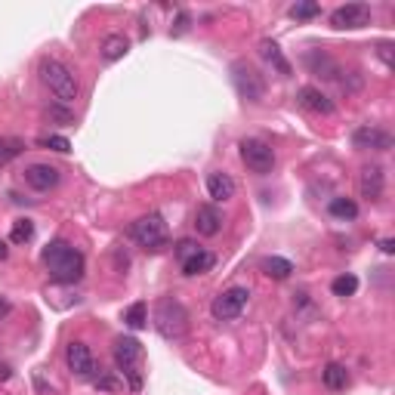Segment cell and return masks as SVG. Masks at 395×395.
I'll use <instances>...</instances> for the list:
<instances>
[{
  "instance_id": "cell-36",
  "label": "cell",
  "mask_w": 395,
  "mask_h": 395,
  "mask_svg": "<svg viewBox=\"0 0 395 395\" xmlns=\"http://www.w3.org/2000/svg\"><path fill=\"white\" fill-rule=\"evenodd\" d=\"M380 250H383V253H395V241H392V238H383V241H380Z\"/></svg>"
},
{
  "instance_id": "cell-10",
  "label": "cell",
  "mask_w": 395,
  "mask_h": 395,
  "mask_svg": "<svg viewBox=\"0 0 395 395\" xmlns=\"http://www.w3.org/2000/svg\"><path fill=\"white\" fill-rule=\"evenodd\" d=\"M65 361H68V371L74 374V377L90 380L93 374H96V359H93L90 346L83 340H71L68 343V349H65Z\"/></svg>"
},
{
  "instance_id": "cell-37",
  "label": "cell",
  "mask_w": 395,
  "mask_h": 395,
  "mask_svg": "<svg viewBox=\"0 0 395 395\" xmlns=\"http://www.w3.org/2000/svg\"><path fill=\"white\" fill-rule=\"evenodd\" d=\"M0 380H9V368H6V364H0Z\"/></svg>"
},
{
  "instance_id": "cell-7",
  "label": "cell",
  "mask_w": 395,
  "mask_h": 395,
  "mask_svg": "<svg viewBox=\"0 0 395 395\" xmlns=\"http://www.w3.org/2000/svg\"><path fill=\"white\" fill-rule=\"evenodd\" d=\"M238 148H241V161L250 173L266 176L275 170V152H272L269 143H262V139H241Z\"/></svg>"
},
{
  "instance_id": "cell-35",
  "label": "cell",
  "mask_w": 395,
  "mask_h": 395,
  "mask_svg": "<svg viewBox=\"0 0 395 395\" xmlns=\"http://www.w3.org/2000/svg\"><path fill=\"white\" fill-rule=\"evenodd\" d=\"M9 312H13V303H9L6 297H0V318H6Z\"/></svg>"
},
{
  "instance_id": "cell-23",
  "label": "cell",
  "mask_w": 395,
  "mask_h": 395,
  "mask_svg": "<svg viewBox=\"0 0 395 395\" xmlns=\"http://www.w3.org/2000/svg\"><path fill=\"white\" fill-rule=\"evenodd\" d=\"M331 216H337V220H355V216H359V204H355L352 198H334Z\"/></svg>"
},
{
  "instance_id": "cell-3",
  "label": "cell",
  "mask_w": 395,
  "mask_h": 395,
  "mask_svg": "<svg viewBox=\"0 0 395 395\" xmlns=\"http://www.w3.org/2000/svg\"><path fill=\"white\" fill-rule=\"evenodd\" d=\"M143 359H145V352L136 337H118L115 340V364L133 392L143 389Z\"/></svg>"
},
{
  "instance_id": "cell-19",
  "label": "cell",
  "mask_w": 395,
  "mask_h": 395,
  "mask_svg": "<svg viewBox=\"0 0 395 395\" xmlns=\"http://www.w3.org/2000/svg\"><path fill=\"white\" fill-rule=\"evenodd\" d=\"M216 266V257L210 250H198V253H192L189 260H183V272L189 278H195V275H204V272H210Z\"/></svg>"
},
{
  "instance_id": "cell-1",
  "label": "cell",
  "mask_w": 395,
  "mask_h": 395,
  "mask_svg": "<svg viewBox=\"0 0 395 395\" xmlns=\"http://www.w3.org/2000/svg\"><path fill=\"white\" fill-rule=\"evenodd\" d=\"M41 260L56 284H74V281L83 278V253L74 250L68 241H50Z\"/></svg>"
},
{
  "instance_id": "cell-6",
  "label": "cell",
  "mask_w": 395,
  "mask_h": 395,
  "mask_svg": "<svg viewBox=\"0 0 395 395\" xmlns=\"http://www.w3.org/2000/svg\"><path fill=\"white\" fill-rule=\"evenodd\" d=\"M232 83L244 102H262V96H266V81H262V74L247 62L232 65Z\"/></svg>"
},
{
  "instance_id": "cell-26",
  "label": "cell",
  "mask_w": 395,
  "mask_h": 395,
  "mask_svg": "<svg viewBox=\"0 0 395 395\" xmlns=\"http://www.w3.org/2000/svg\"><path fill=\"white\" fill-rule=\"evenodd\" d=\"M22 152H25V143H22V139H16V136L0 139V164L13 161V158H19Z\"/></svg>"
},
{
  "instance_id": "cell-15",
  "label": "cell",
  "mask_w": 395,
  "mask_h": 395,
  "mask_svg": "<svg viewBox=\"0 0 395 395\" xmlns=\"http://www.w3.org/2000/svg\"><path fill=\"white\" fill-rule=\"evenodd\" d=\"M297 102L306 111H315V115H334V99H327L318 87H303L297 93Z\"/></svg>"
},
{
  "instance_id": "cell-16",
  "label": "cell",
  "mask_w": 395,
  "mask_h": 395,
  "mask_svg": "<svg viewBox=\"0 0 395 395\" xmlns=\"http://www.w3.org/2000/svg\"><path fill=\"white\" fill-rule=\"evenodd\" d=\"M207 192H210V198L216 204H222V201H229V198H235V180L229 173L216 170V173L207 176Z\"/></svg>"
},
{
  "instance_id": "cell-12",
  "label": "cell",
  "mask_w": 395,
  "mask_h": 395,
  "mask_svg": "<svg viewBox=\"0 0 395 395\" xmlns=\"http://www.w3.org/2000/svg\"><path fill=\"white\" fill-rule=\"evenodd\" d=\"M359 192L368 201H380L383 198V192H386V173H383L380 164H368L359 173Z\"/></svg>"
},
{
  "instance_id": "cell-29",
  "label": "cell",
  "mask_w": 395,
  "mask_h": 395,
  "mask_svg": "<svg viewBox=\"0 0 395 395\" xmlns=\"http://www.w3.org/2000/svg\"><path fill=\"white\" fill-rule=\"evenodd\" d=\"M43 118L46 120H56V124H74V111H68L59 102V106H50V108H43Z\"/></svg>"
},
{
  "instance_id": "cell-34",
  "label": "cell",
  "mask_w": 395,
  "mask_h": 395,
  "mask_svg": "<svg viewBox=\"0 0 395 395\" xmlns=\"http://www.w3.org/2000/svg\"><path fill=\"white\" fill-rule=\"evenodd\" d=\"M377 50H380V59H383V65H386V68H392V43H386V41H383V43L377 46Z\"/></svg>"
},
{
  "instance_id": "cell-31",
  "label": "cell",
  "mask_w": 395,
  "mask_h": 395,
  "mask_svg": "<svg viewBox=\"0 0 395 395\" xmlns=\"http://www.w3.org/2000/svg\"><path fill=\"white\" fill-rule=\"evenodd\" d=\"M318 13H322L318 4H294L290 6V19H315Z\"/></svg>"
},
{
  "instance_id": "cell-2",
  "label": "cell",
  "mask_w": 395,
  "mask_h": 395,
  "mask_svg": "<svg viewBox=\"0 0 395 395\" xmlns=\"http://www.w3.org/2000/svg\"><path fill=\"white\" fill-rule=\"evenodd\" d=\"M37 74H41L43 87L50 90L62 106H71V102L81 96V83H78V78H74V71L65 62L53 59V56H43L41 65H37Z\"/></svg>"
},
{
  "instance_id": "cell-9",
  "label": "cell",
  "mask_w": 395,
  "mask_h": 395,
  "mask_svg": "<svg viewBox=\"0 0 395 395\" xmlns=\"http://www.w3.org/2000/svg\"><path fill=\"white\" fill-rule=\"evenodd\" d=\"M392 133L383 127H374V124H364L352 133V145L361 148V152H389L392 148Z\"/></svg>"
},
{
  "instance_id": "cell-18",
  "label": "cell",
  "mask_w": 395,
  "mask_h": 395,
  "mask_svg": "<svg viewBox=\"0 0 395 395\" xmlns=\"http://www.w3.org/2000/svg\"><path fill=\"white\" fill-rule=\"evenodd\" d=\"M127 50H130V41L124 34H106V37H102V59H106V62L124 59Z\"/></svg>"
},
{
  "instance_id": "cell-24",
  "label": "cell",
  "mask_w": 395,
  "mask_h": 395,
  "mask_svg": "<svg viewBox=\"0 0 395 395\" xmlns=\"http://www.w3.org/2000/svg\"><path fill=\"white\" fill-rule=\"evenodd\" d=\"M124 322H127L130 331H143L145 322H148V312H145V303H143V299L127 309V312H124Z\"/></svg>"
},
{
  "instance_id": "cell-21",
  "label": "cell",
  "mask_w": 395,
  "mask_h": 395,
  "mask_svg": "<svg viewBox=\"0 0 395 395\" xmlns=\"http://www.w3.org/2000/svg\"><path fill=\"white\" fill-rule=\"evenodd\" d=\"M322 380H324V386H327V389L340 392V389H346V386H349V371H346L343 364L331 361V364H327V368L322 371Z\"/></svg>"
},
{
  "instance_id": "cell-20",
  "label": "cell",
  "mask_w": 395,
  "mask_h": 395,
  "mask_svg": "<svg viewBox=\"0 0 395 395\" xmlns=\"http://www.w3.org/2000/svg\"><path fill=\"white\" fill-rule=\"evenodd\" d=\"M306 65L312 68V74H318V78H327V81H340V68L331 62V56H318V53H309L306 56Z\"/></svg>"
},
{
  "instance_id": "cell-30",
  "label": "cell",
  "mask_w": 395,
  "mask_h": 395,
  "mask_svg": "<svg viewBox=\"0 0 395 395\" xmlns=\"http://www.w3.org/2000/svg\"><path fill=\"white\" fill-rule=\"evenodd\" d=\"M93 386L102 389V392H115L124 386V380H118L115 374H99V377H93Z\"/></svg>"
},
{
  "instance_id": "cell-33",
  "label": "cell",
  "mask_w": 395,
  "mask_h": 395,
  "mask_svg": "<svg viewBox=\"0 0 395 395\" xmlns=\"http://www.w3.org/2000/svg\"><path fill=\"white\" fill-rule=\"evenodd\" d=\"M189 22H192L189 13H180V16H176V28H170V34H176V37L185 34V31H189Z\"/></svg>"
},
{
  "instance_id": "cell-8",
  "label": "cell",
  "mask_w": 395,
  "mask_h": 395,
  "mask_svg": "<svg viewBox=\"0 0 395 395\" xmlns=\"http://www.w3.org/2000/svg\"><path fill=\"white\" fill-rule=\"evenodd\" d=\"M247 299H250L247 287H229V290H222L220 297H213L210 315L216 322H235V318H241V312L247 309Z\"/></svg>"
},
{
  "instance_id": "cell-5",
  "label": "cell",
  "mask_w": 395,
  "mask_h": 395,
  "mask_svg": "<svg viewBox=\"0 0 395 395\" xmlns=\"http://www.w3.org/2000/svg\"><path fill=\"white\" fill-rule=\"evenodd\" d=\"M130 238H133L139 247H145V250H161L167 244V222L158 213L139 216V220L130 225Z\"/></svg>"
},
{
  "instance_id": "cell-17",
  "label": "cell",
  "mask_w": 395,
  "mask_h": 395,
  "mask_svg": "<svg viewBox=\"0 0 395 395\" xmlns=\"http://www.w3.org/2000/svg\"><path fill=\"white\" fill-rule=\"evenodd\" d=\"M260 56H262V59H266L278 74H284V78H287L290 71H294V68H290V62L284 59V53H281V46H278L275 41H269V37H266V41H260Z\"/></svg>"
},
{
  "instance_id": "cell-38",
  "label": "cell",
  "mask_w": 395,
  "mask_h": 395,
  "mask_svg": "<svg viewBox=\"0 0 395 395\" xmlns=\"http://www.w3.org/2000/svg\"><path fill=\"white\" fill-rule=\"evenodd\" d=\"M6 253H9V247H6V241H0V260H6Z\"/></svg>"
},
{
  "instance_id": "cell-22",
  "label": "cell",
  "mask_w": 395,
  "mask_h": 395,
  "mask_svg": "<svg viewBox=\"0 0 395 395\" xmlns=\"http://www.w3.org/2000/svg\"><path fill=\"white\" fill-rule=\"evenodd\" d=\"M262 272L275 281H284V278H290V272H294V262L284 257H266L262 260Z\"/></svg>"
},
{
  "instance_id": "cell-28",
  "label": "cell",
  "mask_w": 395,
  "mask_h": 395,
  "mask_svg": "<svg viewBox=\"0 0 395 395\" xmlns=\"http://www.w3.org/2000/svg\"><path fill=\"white\" fill-rule=\"evenodd\" d=\"M331 290H334V297H352L355 290H359V278H355V275H340V278H334Z\"/></svg>"
},
{
  "instance_id": "cell-4",
  "label": "cell",
  "mask_w": 395,
  "mask_h": 395,
  "mask_svg": "<svg viewBox=\"0 0 395 395\" xmlns=\"http://www.w3.org/2000/svg\"><path fill=\"white\" fill-rule=\"evenodd\" d=\"M155 327L164 340H170V343L183 340L185 331H189V312H185V306L173 297H164L161 303L155 306Z\"/></svg>"
},
{
  "instance_id": "cell-25",
  "label": "cell",
  "mask_w": 395,
  "mask_h": 395,
  "mask_svg": "<svg viewBox=\"0 0 395 395\" xmlns=\"http://www.w3.org/2000/svg\"><path fill=\"white\" fill-rule=\"evenodd\" d=\"M34 238V222L31 220H16L13 229H9V241L13 244H28Z\"/></svg>"
},
{
  "instance_id": "cell-11",
  "label": "cell",
  "mask_w": 395,
  "mask_h": 395,
  "mask_svg": "<svg viewBox=\"0 0 395 395\" xmlns=\"http://www.w3.org/2000/svg\"><path fill=\"white\" fill-rule=\"evenodd\" d=\"M331 25L346 31V28H364L371 25V6L368 4H346L331 13Z\"/></svg>"
},
{
  "instance_id": "cell-14",
  "label": "cell",
  "mask_w": 395,
  "mask_h": 395,
  "mask_svg": "<svg viewBox=\"0 0 395 395\" xmlns=\"http://www.w3.org/2000/svg\"><path fill=\"white\" fill-rule=\"evenodd\" d=\"M195 232L201 238H213V235L222 232V213L216 210L213 204H201L195 210Z\"/></svg>"
},
{
  "instance_id": "cell-32",
  "label": "cell",
  "mask_w": 395,
  "mask_h": 395,
  "mask_svg": "<svg viewBox=\"0 0 395 395\" xmlns=\"http://www.w3.org/2000/svg\"><path fill=\"white\" fill-rule=\"evenodd\" d=\"M198 250H201V247H198L192 238H183L180 244H176V257H180V260H189L192 253H198Z\"/></svg>"
},
{
  "instance_id": "cell-27",
  "label": "cell",
  "mask_w": 395,
  "mask_h": 395,
  "mask_svg": "<svg viewBox=\"0 0 395 395\" xmlns=\"http://www.w3.org/2000/svg\"><path fill=\"white\" fill-rule=\"evenodd\" d=\"M37 145H41V148H53V152H59V155H68L71 152V143L65 136H59V133L37 136Z\"/></svg>"
},
{
  "instance_id": "cell-13",
  "label": "cell",
  "mask_w": 395,
  "mask_h": 395,
  "mask_svg": "<svg viewBox=\"0 0 395 395\" xmlns=\"http://www.w3.org/2000/svg\"><path fill=\"white\" fill-rule=\"evenodd\" d=\"M59 180H62V173L56 170V167H50V164H31V167H25V183L31 185L34 192H50V189H56V185H59Z\"/></svg>"
}]
</instances>
